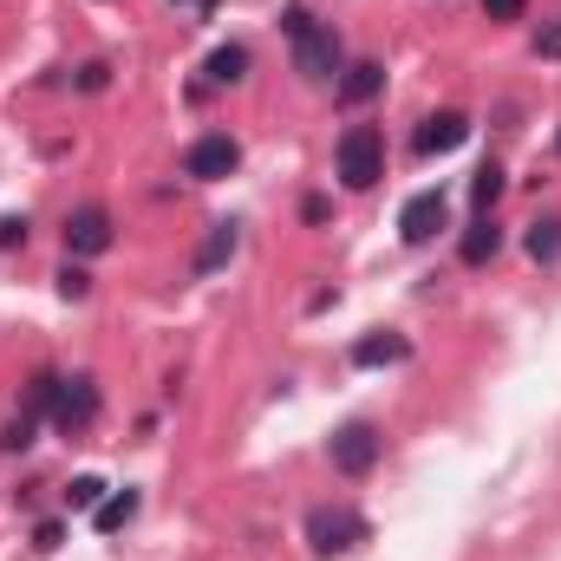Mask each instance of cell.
Here are the masks:
<instances>
[{
  "label": "cell",
  "instance_id": "obj_15",
  "mask_svg": "<svg viewBox=\"0 0 561 561\" xmlns=\"http://www.w3.org/2000/svg\"><path fill=\"white\" fill-rule=\"evenodd\" d=\"M523 242H529V255H536L542 268H556V262H561V222H556V216L529 222V236H523Z\"/></svg>",
  "mask_w": 561,
  "mask_h": 561
},
{
  "label": "cell",
  "instance_id": "obj_1",
  "mask_svg": "<svg viewBox=\"0 0 561 561\" xmlns=\"http://www.w3.org/2000/svg\"><path fill=\"white\" fill-rule=\"evenodd\" d=\"M280 26H287V39H294V66L313 79V85H327V79H340L346 66H340V33L333 26H320L307 7H287L280 13Z\"/></svg>",
  "mask_w": 561,
  "mask_h": 561
},
{
  "label": "cell",
  "instance_id": "obj_22",
  "mask_svg": "<svg viewBox=\"0 0 561 561\" xmlns=\"http://www.w3.org/2000/svg\"><path fill=\"white\" fill-rule=\"evenodd\" d=\"M105 72H112V66H99V59H92V66L79 72V85H85V92H105Z\"/></svg>",
  "mask_w": 561,
  "mask_h": 561
},
{
  "label": "cell",
  "instance_id": "obj_7",
  "mask_svg": "<svg viewBox=\"0 0 561 561\" xmlns=\"http://www.w3.org/2000/svg\"><path fill=\"white\" fill-rule=\"evenodd\" d=\"M444 216H450V203H444V190H419L405 209H399V236L419 249V242H431L437 229H444Z\"/></svg>",
  "mask_w": 561,
  "mask_h": 561
},
{
  "label": "cell",
  "instance_id": "obj_11",
  "mask_svg": "<svg viewBox=\"0 0 561 561\" xmlns=\"http://www.w3.org/2000/svg\"><path fill=\"white\" fill-rule=\"evenodd\" d=\"M236 242H242V229H236V222H209V236H203V249H196V275H216V268H229Z\"/></svg>",
  "mask_w": 561,
  "mask_h": 561
},
{
  "label": "cell",
  "instance_id": "obj_13",
  "mask_svg": "<svg viewBox=\"0 0 561 561\" xmlns=\"http://www.w3.org/2000/svg\"><path fill=\"white\" fill-rule=\"evenodd\" d=\"M496 249H503V229H496L490 216H477V222L463 229V262L483 268V262H496Z\"/></svg>",
  "mask_w": 561,
  "mask_h": 561
},
{
  "label": "cell",
  "instance_id": "obj_21",
  "mask_svg": "<svg viewBox=\"0 0 561 561\" xmlns=\"http://www.w3.org/2000/svg\"><path fill=\"white\" fill-rule=\"evenodd\" d=\"M523 7H529V0H483L490 20H523Z\"/></svg>",
  "mask_w": 561,
  "mask_h": 561
},
{
  "label": "cell",
  "instance_id": "obj_10",
  "mask_svg": "<svg viewBox=\"0 0 561 561\" xmlns=\"http://www.w3.org/2000/svg\"><path fill=\"white\" fill-rule=\"evenodd\" d=\"M379 92H386V66L379 59H359V66L340 72V105H373Z\"/></svg>",
  "mask_w": 561,
  "mask_h": 561
},
{
  "label": "cell",
  "instance_id": "obj_2",
  "mask_svg": "<svg viewBox=\"0 0 561 561\" xmlns=\"http://www.w3.org/2000/svg\"><path fill=\"white\" fill-rule=\"evenodd\" d=\"M366 536H373V523H366L359 510H346V503L307 510V542H313V556H353Z\"/></svg>",
  "mask_w": 561,
  "mask_h": 561
},
{
  "label": "cell",
  "instance_id": "obj_8",
  "mask_svg": "<svg viewBox=\"0 0 561 561\" xmlns=\"http://www.w3.org/2000/svg\"><path fill=\"white\" fill-rule=\"evenodd\" d=\"M66 249H72V255H105V249H112V216H105L99 203L72 209V216H66Z\"/></svg>",
  "mask_w": 561,
  "mask_h": 561
},
{
  "label": "cell",
  "instance_id": "obj_5",
  "mask_svg": "<svg viewBox=\"0 0 561 561\" xmlns=\"http://www.w3.org/2000/svg\"><path fill=\"white\" fill-rule=\"evenodd\" d=\"M242 163V144L229 138V131H209V138H196L183 150V176H196V183H216V176H229Z\"/></svg>",
  "mask_w": 561,
  "mask_h": 561
},
{
  "label": "cell",
  "instance_id": "obj_4",
  "mask_svg": "<svg viewBox=\"0 0 561 561\" xmlns=\"http://www.w3.org/2000/svg\"><path fill=\"white\" fill-rule=\"evenodd\" d=\"M379 450H386V437H379L373 424H340V431H333V444H327L333 470H346V477H366V470L379 463Z\"/></svg>",
  "mask_w": 561,
  "mask_h": 561
},
{
  "label": "cell",
  "instance_id": "obj_20",
  "mask_svg": "<svg viewBox=\"0 0 561 561\" xmlns=\"http://www.w3.org/2000/svg\"><path fill=\"white\" fill-rule=\"evenodd\" d=\"M536 53H542V59H561V20H556V26H542V33H536Z\"/></svg>",
  "mask_w": 561,
  "mask_h": 561
},
{
  "label": "cell",
  "instance_id": "obj_19",
  "mask_svg": "<svg viewBox=\"0 0 561 561\" xmlns=\"http://www.w3.org/2000/svg\"><path fill=\"white\" fill-rule=\"evenodd\" d=\"M59 294H66V300H85V294H92V275L66 262V268H59Z\"/></svg>",
  "mask_w": 561,
  "mask_h": 561
},
{
  "label": "cell",
  "instance_id": "obj_17",
  "mask_svg": "<svg viewBox=\"0 0 561 561\" xmlns=\"http://www.w3.org/2000/svg\"><path fill=\"white\" fill-rule=\"evenodd\" d=\"M496 196H503V170H496V163H483V170L470 176V203H477V216H490V209H496Z\"/></svg>",
  "mask_w": 561,
  "mask_h": 561
},
{
  "label": "cell",
  "instance_id": "obj_18",
  "mask_svg": "<svg viewBox=\"0 0 561 561\" xmlns=\"http://www.w3.org/2000/svg\"><path fill=\"white\" fill-rule=\"evenodd\" d=\"M66 503H72V510H99V503H105V483H99V477H72Z\"/></svg>",
  "mask_w": 561,
  "mask_h": 561
},
{
  "label": "cell",
  "instance_id": "obj_3",
  "mask_svg": "<svg viewBox=\"0 0 561 561\" xmlns=\"http://www.w3.org/2000/svg\"><path fill=\"white\" fill-rule=\"evenodd\" d=\"M333 157H340V183H346V190H373V183L386 176V138H379L373 125H346Z\"/></svg>",
  "mask_w": 561,
  "mask_h": 561
},
{
  "label": "cell",
  "instance_id": "obj_16",
  "mask_svg": "<svg viewBox=\"0 0 561 561\" xmlns=\"http://www.w3.org/2000/svg\"><path fill=\"white\" fill-rule=\"evenodd\" d=\"M249 72V46H216L209 53V85H236Z\"/></svg>",
  "mask_w": 561,
  "mask_h": 561
},
{
  "label": "cell",
  "instance_id": "obj_6",
  "mask_svg": "<svg viewBox=\"0 0 561 561\" xmlns=\"http://www.w3.org/2000/svg\"><path fill=\"white\" fill-rule=\"evenodd\" d=\"M92 419H99V386H92V379H59V392H53V424L72 437V431H85Z\"/></svg>",
  "mask_w": 561,
  "mask_h": 561
},
{
  "label": "cell",
  "instance_id": "obj_24",
  "mask_svg": "<svg viewBox=\"0 0 561 561\" xmlns=\"http://www.w3.org/2000/svg\"><path fill=\"white\" fill-rule=\"evenodd\" d=\"M170 7H190V13H216L222 0H170Z\"/></svg>",
  "mask_w": 561,
  "mask_h": 561
},
{
  "label": "cell",
  "instance_id": "obj_23",
  "mask_svg": "<svg viewBox=\"0 0 561 561\" xmlns=\"http://www.w3.org/2000/svg\"><path fill=\"white\" fill-rule=\"evenodd\" d=\"M13 242H26V222H20V216L0 222V249H13Z\"/></svg>",
  "mask_w": 561,
  "mask_h": 561
},
{
  "label": "cell",
  "instance_id": "obj_9",
  "mask_svg": "<svg viewBox=\"0 0 561 561\" xmlns=\"http://www.w3.org/2000/svg\"><path fill=\"white\" fill-rule=\"evenodd\" d=\"M463 138H470V118L463 112H437V118H424V131H419V157H444Z\"/></svg>",
  "mask_w": 561,
  "mask_h": 561
},
{
  "label": "cell",
  "instance_id": "obj_12",
  "mask_svg": "<svg viewBox=\"0 0 561 561\" xmlns=\"http://www.w3.org/2000/svg\"><path fill=\"white\" fill-rule=\"evenodd\" d=\"M399 359H412V340L405 333H366L353 346V366H399Z\"/></svg>",
  "mask_w": 561,
  "mask_h": 561
},
{
  "label": "cell",
  "instance_id": "obj_14",
  "mask_svg": "<svg viewBox=\"0 0 561 561\" xmlns=\"http://www.w3.org/2000/svg\"><path fill=\"white\" fill-rule=\"evenodd\" d=\"M131 516H138V490H118V496H105V503L92 510V529H99V536H118Z\"/></svg>",
  "mask_w": 561,
  "mask_h": 561
}]
</instances>
